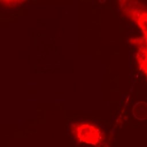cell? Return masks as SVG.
<instances>
[{"label": "cell", "mask_w": 147, "mask_h": 147, "mask_svg": "<svg viewBox=\"0 0 147 147\" xmlns=\"http://www.w3.org/2000/svg\"><path fill=\"white\" fill-rule=\"evenodd\" d=\"M130 42L137 47L136 60L141 70L147 77V43L144 37L130 39Z\"/></svg>", "instance_id": "3"}, {"label": "cell", "mask_w": 147, "mask_h": 147, "mask_svg": "<svg viewBox=\"0 0 147 147\" xmlns=\"http://www.w3.org/2000/svg\"><path fill=\"white\" fill-rule=\"evenodd\" d=\"M24 1H0V3H1V5L9 7H12L13 6H16L17 5H20L22 3H23Z\"/></svg>", "instance_id": "5"}, {"label": "cell", "mask_w": 147, "mask_h": 147, "mask_svg": "<svg viewBox=\"0 0 147 147\" xmlns=\"http://www.w3.org/2000/svg\"><path fill=\"white\" fill-rule=\"evenodd\" d=\"M132 115L139 121L147 119V102L139 101L136 103L132 108Z\"/></svg>", "instance_id": "4"}, {"label": "cell", "mask_w": 147, "mask_h": 147, "mask_svg": "<svg viewBox=\"0 0 147 147\" xmlns=\"http://www.w3.org/2000/svg\"><path fill=\"white\" fill-rule=\"evenodd\" d=\"M70 129L76 140L81 143L98 145L104 139V134L100 129L89 122L73 123Z\"/></svg>", "instance_id": "1"}, {"label": "cell", "mask_w": 147, "mask_h": 147, "mask_svg": "<svg viewBox=\"0 0 147 147\" xmlns=\"http://www.w3.org/2000/svg\"><path fill=\"white\" fill-rule=\"evenodd\" d=\"M119 3L122 13L138 26L147 43V10L138 2L121 1Z\"/></svg>", "instance_id": "2"}]
</instances>
